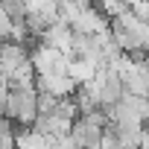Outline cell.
<instances>
[{"instance_id":"obj_1","label":"cell","mask_w":149,"mask_h":149,"mask_svg":"<svg viewBox=\"0 0 149 149\" xmlns=\"http://www.w3.org/2000/svg\"><path fill=\"white\" fill-rule=\"evenodd\" d=\"M6 117H9L15 126H21V129H32V123H35V117H38V91H35V88L9 85Z\"/></svg>"},{"instance_id":"obj_3","label":"cell","mask_w":149,"mask_h":149,"mask_svg":"<svg viewBox=\"0 0 149 149\" xmlns=\"http://www.w3.org/2000/svg\"><path fill=\"white\" fill-rule=\"evenodd\" d=\"M140 149H149V126L143 129V137H140Z\"/></svg>"},{"instance_id":"obj_2","label":"cell","mask_w":149,"mask_h":149,"mask_svg":"<svg viewBox=\"0 0 149 149\" xmlns=\"http://www.w3.org/2000/svg\"><path fill=\"white\" fill-rule=\"evenodd\" d=\"M9 94V82H6V76L0 73V97H6Z\"/></svg>"}]
</instances>
